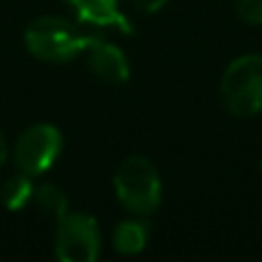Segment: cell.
Wrapping results in <instances>:
<instances>
[{"label": "cell", "mask_w": 262, "mask_h": 262, "mask_svg": "<svg viewBox=\"0 0 262 262\" xmlns=\"http://www.w3.org/2000/svg\"><path fill=\"white\" fill-rule=\"evenodd\" d=\"M62 152V134L55 124L41 122L32 124L16 138L12 149L14 166L18 172H26L30 177H37L46 172Z\"/></svg>", "instance_id": "4"}, {"label": "cell", "mask_w": 262, "mask_h": 262, "mask_svg": "<svg viewBox=\"0 0 262 262\" xmlns=\"http://www.w3.org/2000/svg\"><path fill=\"white\" fill-rule=\"evenodd\" d=\"M90 39L92 35L60 16H39L28 23L23 32L28 53L41 62H69L83 55Z\"/></svg>", "instance_id": "1"}, {"label": "cell", "mask_w": 262, "mask_h": 262, "mask_svg": "<svg viewBox=\"0 0 262 262\" xmlns=\"http://www.w3.org/2000/svg\"><path fill=\"white\" fill-rule=\"evenodd\" d=\"M32 203H35V207L39 209L41 214L55 219V221H60V219L69 212V198L58 184H39V186H35Z\"/></svg>", "instance_id": "9"}, {"label": "cell", "mask_w": 262, "mask_h": 262, "mask_svg": "<svg viewBox=\"0 0 262 262\" xmlns=\"http://www.w3.org/2000/svg\"><path fill=\"white\" fill-rule=\"evenodd\" d=\"M101 253L99 223L85 212H67L55 230V255L62 262H95Z\"/></svg>", "instance_id": "5"}, {"label": "cell", "mask_w": 262, "mask_h": 262, "mask_svg": "<svg viewBox=\"0 0 262 262\" xmlns=\"http://www.w3.org/2000/svg\"><path fill=\"white\" fill-rule=\"evenodd\" d=\"M32 193H35L32 177L26 175V172H16V175H12L3 184L0 200H3V205L9 212H18V209H23L28 203H32Z\"/></svg>", "instance_id": "10"}, {"label": "cell", "mask_w": 262, "mask_h": 262, "mask_svg": "<svg viewBox=\"0 0 262 262\" xmlns=\"http://www.w3.org/2000/svg\"><path fill=\"white\" fill-rule=\"evenodd\" d=\"M237 16L244 18L246 23L258 26L262 23V0H235Z\"/></svg>", "instance_id": "11"}, {"label": "cell", "mask_w": 262, "mask_h": 262, "mask_svg": "<svg viewBox=\"0 0 262 262\" xmlns=\"http://www.w3.org/2000/svg\"><path fill=\"white\" fill-rule=\"evenodd\" d=\"M76 14V18L88 26L118 28L120 32H131L127 16L120 9V0H64Z\"/></svg>", "instance_id": "7"}, {"label": "cell", "mask_w": 262, "mask_h": 262, "mask_svg": "<svg viewBox=\"0 0 262 262\" xmlns=\"http://www.w3.org/2000/svg\"><path fill=\"white\" fill-rule=\"evenodd\" d=\"M221 99L232 115L262 113V55L246 53L235 58L221 76Z\"/></svg>", "instance_id": "3"}, {"label": "cell", "mask_w": 262, "mask_h": 262, "mask_svg": "<svg viewBox=\"0 0 262 262\" xmlns=\"http://www.w3.org/2000/svg\"><path fill=\"white\" fill-rule=\"evenodd\" d=\"M7 154H9V149H7V140H5L3 129H0V166H3V163H5V159H7Z\"/></svg>", "instance_id": "13"}, {"label": "cell", "mask_w": 262, "mask_h": 262, "mask_svg": "<svg viewBox=\"0 0 262 262\" xmlns=\"http://www.w3.org/2000/svg\"><path fill=\"white\" fill-rule=\"evenodd\" d=\"M149 228L140 219H124L113 230V246L120 255H138L147 246Z\"/></svg>", "instance_id": "8"}, {"label": "cell", "mask_w": 262, "mask_h": 262, "mask_svg": "<svg viewBox=\"0 0 262 262\" xmlns=\"http://www.w3.org/2000/svg\"><path fill=\"white\" fill-rule=\"evenodd\" d=\"M118 200L136 216H152L161 205V177L149 159L131 154L118 166L113 175Z\"/></svg>", "instance_id": "2"}, {"label": "cell", "mask_w": 262, "mask_h": 262, "mask_svg": "<svg viewBox=\"0 0 262 262\" xmlns=\"http://www.w3.org/2000/svg\"><path fill=\"white\" fill-rule=\"evenodd\" d=\"M131 3H134V7L140 9V12L152 14V12H159V9H161L168 0H131Z\"/></svg>", "instance_id": "12"}, {"label": "cell", "mask_w": 262, "mask_h": 262, "mask_svg": "<svg viewBox=\"0 0 262 262\" xmlns=\"http://www.w3.org/2000/svg\"><path fill=\"white\" fill-rule=\"evenodd\" d=\"M83 55H85V62L90 67V72L97 78H101L104 83L118 85V83H124L129 78L131 69H129L127 55H124V51L120 46L111 44V41L92 35Z\"/></svg>", "instance_id": "6"}]
</instances>
